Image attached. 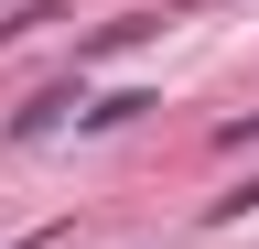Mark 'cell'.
<instances>
[{"label": "cell", "instance_id": "6da1fadb", "mask_svg": "<svg viewBox=\"0 0 259 249\" xmlns=\"http://www.w3.org/2000/svg\"><path fill=\"white\" fill-rule=\"evenodd\" d=\"M65 109H87V76H54V87H44L32 109H11V141H44V130H54Z\"/></svg>", "mask_w": 259, "mask_h": 249}, {"label": "cell", "instance_id": "3957f363", "mask_svg": "<svg viewBox=\"0 0 259 249\" xmlns=\"http://www.w3.org/2000/svg\"><path fill=\"white\" fill-rule=\"evenodd\" d=\"M54 22V0H22V11H0V44H22V33H44Z\"/></svg>", "mask_w": 259, "mask_h": 249}, {"label": "cell", "instance_id": "277c9868", "mask_svg": "<svg viewBox=\"0 0 259 249\" xmlns=\"http://www.w3.org/2000/svg\"><path fill=\"white\" fill-rule=\"evenodd\" d=\"M248 141H259V109H248V119H227V130H216V152H248Z\"/></svg>", "mask_w": 259, "mask_h": 249}, {"label": "cell", "instance_id": "7a4b0ae2", "mask_svg": "<svg viewBox=\"0 0 259 249\" xmlns=\"http://www.w3.org/2000/svg\"><path fill=\"white\" fill-rule=\"evenodd\" d=\"M151 33H162V11H119V22H97V33L76 44V76L97 65V54H130V44H151Z\"/></svg>", "mask_w": 259, "mask_h": 249}, {"label": "cell", "instance_id": "5b68a950", "mask_svg": "<svg viewBox=\"0 0 259 249\" xmlns=\"http://www.w3.org/2000/svg\"><path fill=\"white\" fill-rule=\"evenodd\" d=\"M248 206H259V173L238 184V195H216V217H248Z\"/></svg>", "mask_w": 259, "mask_h": 249}]
</instances>
